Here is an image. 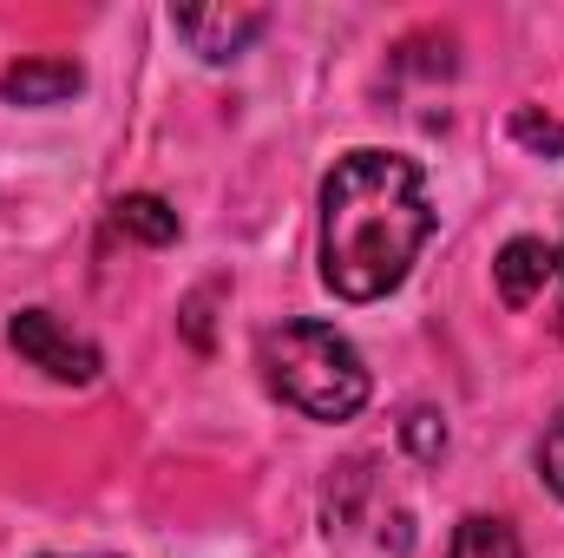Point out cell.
<instances>
[{
	"label": "cell",
	"mask_w": 564,
	"mask_h": 558,
	"mask_svg": "<svg viewBox=\"0 0 564 558\" xmlns=\"http://www.w3.org/2000/svg\"><path fill=\"white\" fill-rule=\"evenodd\" d=\"M539 473H545V486L564 500V415L545 427V440H539Z\"/></svg>",
	"instance_id": "obj_11"
},
{
	"label": "cell",
	"mask_w": 564,
	"mask_h": 558,
	"mask_svg": "<svg viewBox=\"0 0 564 558\" xmlns=\"http://www.w3.org/2000/svg\"><path fill=\"white\" fill-rule=\"evenodd\" d=\"M79 86H86L79 60H20V66L0 73V99H7V106H59V99H73Z\"/></svg>",
	"instance_id": "obj_6"
},
{
	"label": "cell",
	"mask_w": 564,
	"mask_h": 558,
	"mask_svg": "<svg viewBox=\"0 0 564 558\" xmlns=\"http://www.w3.org/2000/svg\"><path fill=\"white\" fill-rule=\"evenodd\" d=\"M257 368L270 382V395L289 401L308 420H355L375 395V375L361 362V348L328 329V322H282L263 329L257 342Z\"/></svg>",
	"instance_id": "obj_2"
},
{
	"label": "cell",
	"mask_w": 564,
	"mask_h": 558,
	"mask_svg": "<svg viewBox=\"0 0 564 558\" xmlns=\"http://www.w3.org/2000/svg\"><path fill=\"white\" fill-rule=\"evenodd\" d=\"M512 139L539 144V151H564V126L558 119H539L532 106H519V112H512Z\"/></svg>",
	"instance_id": "obj_10"
},
{
	"label": "cell",
	"mask_w": 564,
	"mask_h": 558,
	"mask_svg": "<svg viewBox=\"0 0 564 558\" xmlns=\"http://www.w3.org/2000/svg\"><path fill=\"white\" fill-rule=\"evenodd\" d=\"M552 270H558V244L545 237H512L492 264V282H499V302L506 309H532L545 289H552Z\"/></svg>",
	"instance_id": "obj_5"
},
{
	"label": "cell",
	"mask_w": 564,
	"mask_h": 558,
	"mask_svg": "<svg viewBox=\"0 0 564 558\" xmlns=\"http://www.w3.org/2000/svg\"><path fill=\"white\" fill-rule=\"evenodd\" d=\"M7 342H13V355H20L26 368H40V375L59 382V388L99 382V348H93L79 329H66L53 309H20V315L7 322Z\"/></svg>",
	"instance_id": "obj_3"
},
{
	"label": "cell",
	"mask_w": 564,
	"mask_h": 558,
	"mask_svg": "<svg viewBox=\"0 0 564 558\" xmlns=\"http://www.w3.org/2000/svg\"><path fill=\"white\" fill-rule=\"evenodd\" d=\"M446 558H525V546H519L512 519H499V513H466V519L453 526V552Z\"/></svg>",
	"instance_id": "obj_8"
},
{
	"label": "cell",
	"mask_w": 564,
	"mask_h": 558,
	"mask_svg": "<svg viewBox=\"0 0 564 558\" xmlns=\"http://www.w3.org/2000/svg\"><path fill=\"white\" fill-rule=\"evenodd\" d=\"M86 558H99V552H86Z\"/></svg>",
	"instance_id": "obj_13"
},
{
	"label": "cell",
	"mask_w": 564,
	"mask_h": 558,
	"mask_svg": "<svg viewBox=\"0 0 564 558\" xmlns=\"http://www.w3.org/2000/svg\"><path fill=\"white\" fill-rule=\"evenodd\" d=\"M171 26H177V40H184L197 60L224 66V60H237V53H250V46L263 40L270 13H263V7H177Z\"/></svg>",
	"instance_id": "obj_4"
},
{
	"label": "cell",
	"mask_w": 564,
	"mask_h": 558,
	"mask_svg": "<svg viewBox=\"0 0 564 558\" xmlns=\"http://www.w3.org/2000/svg\"><path fill=\"white\" fill-rule=\"evenodd\" d=\"M401 440H408L414 460H440L446 453V420L433 415V408H414V415L401 420Z\"/></svg>",
	"instance_id": "obj_9"
},
{
	"label": "cell",
	"mask_w": 564,
	"mask_h": 558,
	"mask_svg": "<svg viewBox=\"0 0 564 558\" xmlns=\"http://www.w3.org/2000/svg\"><path fill=\"white\" fill-rule=\"evenodd\" d=\"M112 224L126 230V237H139L151 250H164V244H177V211L158 197V191H126L119 204H112Z\"/></svg>",
	"instance_id": "obj_7"
},
{
	"label": "cell",
	"mask_w": 564,
	"mask_h": 558,
	"mask_svg": "<svg viewBox=\"0 0 564 558\" xmlns=\"http://www.w3.org/2000/svg\"><path fill=\"white\" fill-rule=\"evenodd\" d=\"M552 296H558V315H552V322L564 329V244H558V270H552Z\"/></svg>",
	"instance_id": "obj_12"
},
{
	"label": "cell",
	"mask_w": 564,
	"mask_h": 558,
	"mask_svg": "<svg viewBox=\"0 0 564 558\" xmlns=\"http://www.w3.org/2000/svg\"><path fill=\"white\" fill-rule=\"evenodd\" d=\"M433 237L421 164L381 144L335 158L322 178V282L341 302H381L401 289Z\"/></svg>",
	"instance_id": "obj_1"
}]
</instances>
